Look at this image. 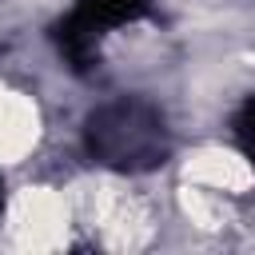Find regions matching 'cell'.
I'll return each instance as SVG.
<instances>
[{"instance_id": "obj_1", "label": "cell", "mask_w": 255, "mask_h": 255, "mask_svg": "<svg viewBox=\"0 0 255 255\" xmlns=\"http://www.w3.org/2000/svg\"><path fill=\"white\" fill-rule=\"evenodd\" d=\"M84 147L112 171H151L167 159L171 139L163 116L143 100H116L88 116Z\"/></svg>"}, {"instance_id": "obj_2", "label": "cell", "mask_w": 255, "mask_h": 255, "mask_svg": "<svg viewBox=\"0 0 255 255\" xmlns=\"http://www.w3.org/2000/svg\"><path fill=\"white\" fill-rule=\"evenodd\" d=\"M72 16L88 32L104 36L112 28H124V24H135L139 16H147V0H76Z\"/></svg>"}, {"instance_id": "obj_3", "label": "cell", "mask_w": 255, "mask_h": 255, "mask_svg": "<svg viewBox=\"0 0 255 255\" xmlns=\"http://www.w3.org/2000/svg\"><path fill=\"white\" fill-rule=\"evenodd\" d=\"M52 40H56V48H60V56L76 68V72H88L96 60H100V36L96 32H88L72 12L52 28Z\"/></svg>"}, {"instance_id": "obj_4", "label": "cell", "mask_w": 255, "mask_h": 255, "mask_svg": "<svg viewBox=\"0 0 255 255\" xmlns=\"http://www.w3.org/2000/svg\"><path fill=\"white\" fill-rule=\"evenodd\" d=\"M235 143L255 167V96H247L239 104V112H235Z\"/></svg>"}, {"instance_id": "obj_5", "label": "cell", "mask_w": 255, "mask_h": 255, "mask_svg": "<svg viewBox=\"0 0 255 255\" xmlns=\"http://www.w3.org/2000/svg\"><path fill=\"white\" fill-rule=\"evenodd\" d=\"M4 207H8V187H4V179H0V215H4Z\"/></svg>"}]
</instances>
